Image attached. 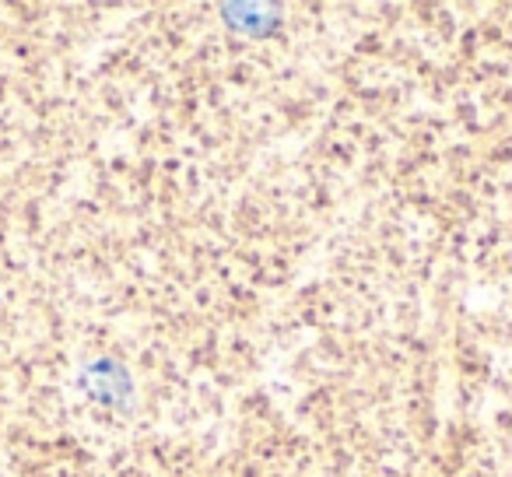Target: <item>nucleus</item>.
<instances>
[{
  "label": "nucleus",
  "instance_id": "f257e3e1",
  "mask_svg": "<svg viewBox=\"0 0 512 477\" xmlns=\"http://www.w3.org/2000/svg\"><path fill=\"white\" fill-rule=\"evenodd\" d=\"M267 8H260V4H225V15H228V25H235V29H246L253 32V36H260V32L274 29V25H264L256 15H264Z\"/></svg>",
  "mask_w": 512,
  "mask_h": 477
}]
</instances>
